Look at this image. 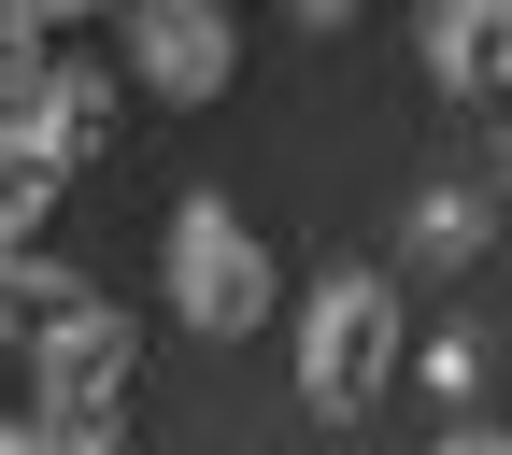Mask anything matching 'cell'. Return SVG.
Here are the masks:
<instances>
[{"mask_svg": "<svg viewBox=\"0 0 512 455\" xmlns=\"http://www.w3.org/2000/svg\"><path fill=\"white\" fill-rule=\"evenodd\" d=\"M384 384H399V285L384 271H342V285H313V328H299V399L356 427Z\"/></svg>", "mask_w": 512, "mask_h": 455, "instance_id": "cell-1", "label": "cell"}, {"mask_svg": "<svg viewBox=\"0 0 512 455\" xmlns=\"http://www.w3.org/2000/svg\"><path fill=\"white\" fill-rule=\"evenodd\" d=\"M128 370H143V328L114 299H72L57 328H29V413H72V427H114Z\"/></svg>", "mask_w": 512, "mask_h": 455, "instance_id": "cell-2", "label": "cell"}, {"mask_svg": "<svg viewBox=\"0 0 512 455\" xmlns=\"http://www.w3.org/2000/svg\"><path fill=\"white\" fill-rule=\"evenodd\" d=\"M171 299L200 313V328H256V313H271V242L228 200H185L171 214Z\"/></svg>", "mask_w": 512, "mask_h": 455, "instance_id": "cell-3", "label": "cell"}, {"mask_svg": "<svg viewBox=\"0 0 512 455\" xmlns=\"http://www.w3.org/2000/svg\"><path fill=\"white\" fill-rule=\"evenodd\" d=\"M128 57H143V86L214 100L242 72V29H228V0H128Z\"/></svg>", "mask_w": 512, "mask_h": 455, "instance_id": "cell-4", "label": "cell"}, {"mask_svg": "<svg viewBox=\"0 0 512 455\" xmlns=\"http://www.w3.org/2000/svg\"><path fill=\"white\" fill-rule=\"evenodd\" d=\"M427 72L456 100H498L512 86V0H427Z\"/></svg>", "mask_w": 512, "mask_h": 455, "instance_id": "cell-5", "label": "cell"}, {"mask_svg": "<svg viewBox=\"0 0 512 455\" xmlns=\"http://www.w3.org/2000/svg\"><path fill=\"white\" fill-rule=\"evenodd\" d=\"M57 185H72V143H57L43 114H0V242H29L57 214Z\"/></svg>", "mask_w": 512, "mask_h": 455, "instance_id": "cell-6", "label": "cell"}, {"mask_svg": "<svg viewBox=\"0 0 512 455\" xmlns=\"http://www.w3.org/2000/svg\"><path fill=\"white\" fill-rule=\"evenodd\" d=\"M114 100H128V86L100 72V57H57V72L29 86V114H43V128H57L72 157H100V143H114Z\"/></svg>", "mask_w": 512, "mask_h": 455, "instance_id": "cell-7", "label": "cell"}, {"mask_svg": "<svg viewBox=\"0 0 512 455\" xmlns=\"http://www.w3.org/2000/svg\"><path fill=\"white\" fill-rule=\"evenodd\" d=\"M484 200H470V185H427V200H413V256H427V271H470V256H484Z\"/></svg>", "mask_w": 512, "mask_h": 455, "instance_id": "cell-8", "label": "cell"}, {"mask_svg": "<svg viewBox=\"0 0 512 455\" xmlns=\"http://www.w3.org/2000/svg\"><path fill=\"white\" fill-rule=\"evenodd\" d=\"M43 43H57V29L29 15V0H0V114H29V86L57 72V57H43Z\"/></svg>", "mask_w": 512, "mask_h": 455, "instance_id": "cell-9", "label": "cell"}, {"mask_svg": "<svg viewBox=\"0 0 512 455\" xmlns=\"http://www.w3.org/2000/svg\"><path fill=\"white\" fill-rule=\"evenodd\" d=\"M0 455H128L114 427H72V413H0Z\"/></svg>", "mask_w": 512, "mask_h": 455, "instance_id": "cell-10", "label": "cell"}, {"mask_svg": "<svg viewBox=\"0 0 512 455\" xmlns=\"http://www.w3.org/2000/svg\"><path fill=\"white\" fill-rule=\"evenodd\" d=\"M72 299H86V285H57V271H29V256L0 242V313H15V328H57Z\"/></svg>", "mask_w": 512, "mask_h": 455, "instance_id": "cell-11", "label": "cell"}, {"mask_svg": "<svg viewBox=\"0 0 512 455\" xmlns=\"http://www.w3.org/2000/svg\"><path fill=\"white\" fill-rule=\"evenodd\" d=\"M43 29H86V15H128V0H29Z\"/></svg>", "mask_w": 512, "mask_h": 455, "instance_id": "cell-12", "label": "cell"}, {"mask_svg": "<svg viewBox=\"0 0 512 455\" xmlns=\"http://www.w3.org/2000/svg\"><path fill=\"white\" fill-rule=\"evenodd\" d=\"M441 455H512V427H456V441H441Z\"/></svg>", "mask_w": 512, "mask_h": 455, "instance_id": "cell-13", "label": "cell"}, {"mask_svg": "<svg viewBox=\"0 0 512 455\" xmlns=\"http://www.w3.org/2000/svg\"><path fill=\"white\" fill-rule=\"evenodd\" d=\"M299 15H313V29H342V15H356V0H299Z\"/></svg>", "mask_w": 512, "mask_h": 455, "instance_id": "cell-14", "label": "cell"}]
</instances>
